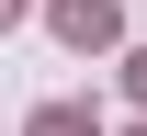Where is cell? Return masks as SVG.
Segmentation results:
<instances>
[{
    "instance_id": "cell-3",
    "label": "cell",
    "mask_w": 147,
    "mask_h": 136,
    "mask_svg": "<svg viewBox=\"0 0 147 136\" xmlns=\"http://www.w3.org/2000/svg\"><path fill=\"white\" fill-rule=\"evenodd\" d=\"M125 91H136V102H147V45H136V57H125Z\"/></svg>"
},
{
    "instance_id": "cell-2",
    "label": "cell",
    "mask_w": 147,
    "mask_h": 136,
    "mask_svg": "<svg viewBox=\"0 0 147 136\" xmlns=\"http://www.w3.org/2000/svg\"><path fill=\"white\" fill-rule=\"evenodd\" d=\"M23 136H102V125H91V114H79V102H45V114H34V125H23Z\"/></svg>"
},
{
    "instance_id": "cell-4",
    "label": "cell",
    "mask_w": 147,
    "mask_h": 136,
    "mask_svg": "<svg viewBox=\"0 0 147 136\" xmlns=\"http://www.w3.org/2000/svg\"><path fill=\"white\" fill-rule=\"evenodd\" d=\"M136 136H147V125H136Z\"/></svg>"
},
{
    "instance_id": "cell-1",
    "label": "cell",
    "mask_w": 147,
    "mask_h": 136,
    "mask_svg": "<svg viewBox=\"0 0 147 136\" xmlns=\"http://www.w3.org/2000/svg\"><path fill=\"white\" fill-rule=\"evenodd\" d=\"M57 34L68 45H113V0H57Z\"/></svg>"
}]
</instances>
